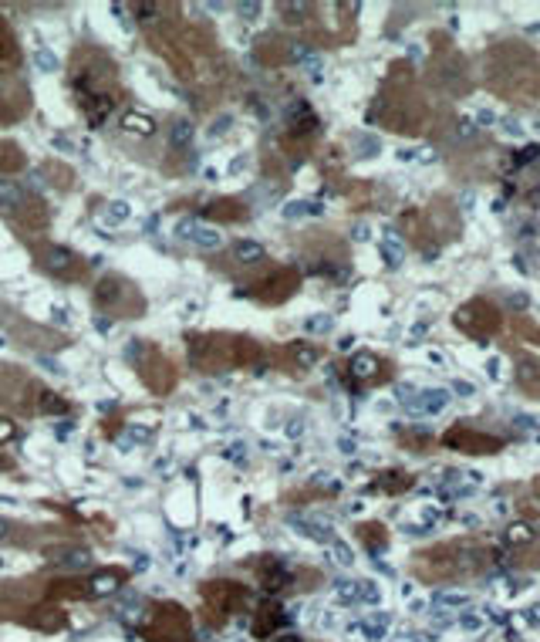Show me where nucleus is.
Listing matches in <instances>:
<instances>
[{
  "label": "nucleus",
  "mask_w": 540,
  "mask_h": 642,
  "mask_svg": "<svg viewBox=\"0 0 540 642\" xmlns=\"http://www.w3.org/2000/svg\"><path fill=\"white\" fill-rule=\"evenodd\" d=\"M304 325H308V331H328V328H331V318L318 314V318H308Z\"/></svg>",
  "instance_id": "b1692460"
},
{
  "label": "nucleus",
  "mask_w": 540,
  "mask_h": 642,
  "mask_svg": "<svg viewBox=\"0 0 540 642\" xmlns=\"http://www.w3.org/2000/svg\"><path fill=\"white\" fill-rule=\"evenodd\" d=\"M115 588H118V575H115V571H101V575H95V578H92V588H88V592H92V595H98V599H105V595H112Z\"/></svg>",
  "instance_id": "6e6552de"
},
{
  "label": "nucleus",
  "mask_w": 540,
  "mask_h": 642,
  "mask_svg": "<svg viewBox=\"0 0 540 642\" xmlns=\"http://www.w3.org/2000/svg\"><path fill=\"white\" fill-rule=\"evenodd\" d=\"M20 203H24V190L17 183L0 179V207H20Z\"/></svg>",
  "instance_id": "9d476101"
},
{
  "label": "nucleus",
  "mask_w": 540,
  "mask_h": 642,
  "mask_svg": "<svg viewBox=\"0 0 540 642\" xmlns=\"http://www.w3.org/2000/svg\"><path fill=\"white\" fill-rule=\"evenodd\" d=\"M7 534H10V521H3V517H0V541H3Z\"/></svg>",
  "instance_id": "cd10ccee"
},
{
  "label": "nucleus",
  "mask_w": 540,
  "mask_h": 642,
  "mask_svg": "<svg viewBox=\"0 0 540 642\" xmlns=\"http://www.w3.org/2000/svg\"><path fill=\"white\" fill-rule=\"evenodd\" d=\"M38 365L44 372H51V375H64V369H61V362H55V358H48V355H38Z\"/></svg>",
  "instance_id": "4be33fe9"
},
{
  "label": "nucleus",
  "mask_w": 540,
  "mask_h": 642,
  "mask_svg": "<svg viewBox=\"0 0 540 642\" xmlns=\"http://www.w3.org/2000/svg\"><path fill=\"white\" fill-rule=\"evenodd\" d=\"M196 247H206V251H213V247H220V234L216 230H210V227H199L193 237Z\"/></svg>",
  "instance_id": "dca6fc26"
},
{
  "label": "nucleus",
  "mask_w": 540,
  "mask_h": 642,
  "mask_svg": "<svg viewBox=\"0 0 540 642\" xmlns=\"http://www.w3.org/2000/svg\"><path fill=\"white\" fill-rule=\"evenodd\" d=\"M290 355H294V362L304 365V369H311V365L321 358V351L314 349V345H308V342H294V345H290Z\"/></svg>",
  "instance_id": "1a4fd4ad"
},
{
  "label": "nucleus",
  "mask_w": 540,
  "mask_h": 642,
  "mask_svg": "<svg viewBox=\"0 0 540 642\" xmlns=\"http://www.w3.org/2000/svg\"><path fill=\"white\" fill-rule=\"evenodd\" d=\"M348 369H351L355 379H371V382H375V379H378V358H375L371 351H362V355H355V358H351V365H348Z\"/></svg>",
  "instance_id": "7ed1b4c3"
},
{
  "label": "nucleus",
  "mask_w": 540,
  "mask_h": 642,
  "mask_svg": "<svg viewBox=\"0 0 540 642\" xmlns=\"http://www.w3.org/2000/svg\"><path fill=\"white\" fill-rule=\"evenodd\" d=\"M196 230H199V220H196V216H183V220L176 223V237H179V240H193Z\"/></svg>",
  "instance_id": "a211bd4d"
},
{
  "label": "nucleus",
  "mask_w": 540,
  "mask_h": 642,
  "mask_svg": "<svg viewBox=\"0 0 540 642\" xmlns=\"http://www.w3.org/2000/svg\"><path fill=\"white\" fill-rule=\"evenodd\" d=\"M331 551H334V561H338V564H351V561H355V558H351V551H348L345 545H334Z\"/></svg>",
  "instance_id": "a878e982"
},
{
  "label": "nucleus",
  "mask_w": 540,
  "mask_h": 642,
  "mask_svg": "<svg viewBox=\"0 0 540 642\" xmlns=\"http://www.w3.org/2000/svg\"><path fill=\"white\" fill-rule=\"evenodd\" d=\"M41 399H38V406L44 409V412H64V409H68V403H64V399H55V392H38Z\"/></svg>",
  "instance_id": "f3484780"
},
{
  "label": "nucleus",
  "mask_w": 540,
  "mask_h": 642,
  "mask_svg": "<svg viewBox=\"0 0 540 642\" xmlns=\"http://www.w3.org/2000/svg\"><path fill=\"white\" fill-rule=\"evenodd\" d=\"M308 11H311L308 4H284V7H280V14H284V20H290V24L304 20L301 14H308Z\"/></svg>",
  "instance_id": "6ab92c4d"
},
{
  "label": "nucleus",
  "mask_w": 540,
  "mask_h": 642,
  "mask_svg": "<svg viewBox=\"0 0 540 642\" xmlns=\"http://www.w3.org/2000/svg\"><path fill=\"white\" fill-rule=\"evenodd\" d=\"M41 267L48 274H55V277H64V281H68V277H78V274H81V260H78L75 251L51 244V247L41 251Z\"/></svg>",
  "instance_id": "f257e3e1"
},
{
  "label": "nucleus",
  "mask_w": 540,
  "mask_h": 642,
  "mask_svg": "<svg viewBox=\"0 0 540 642\" xmlns=\"http://www.w3.org/2000/svg\"><path fill=\"white\" fill-rule=\"evenodd\" d=\"M436 602L439 605H466L469 599H466V595H456V592H443V595H436Z\"/></svg>",
  "instance_id": "5701e85b"
},
{
  "label": "nucleus",
  "mask_w": 540,
  "mask_h": 642,
  "mask_svg": "<svg viewBox=\"0 0 540 642\" xmlns=\"http://www.w3.org/2000/svg\"><path fill=\"white\" fill-rule=\"evenodd\" d=\"M193 136H196V129L190 118H179V122H173V129H169V142H173L176 149H186L193 142Z\"/></svg>",
  "instance_id": "423d86ee"
},
{
  "label": "nucleus",
  "mask_w": 540,
  "mask_h": 642,
  "mask_svg": "<svg viewBox=\"0 0 540 642\" xmlns=\"http://www.w3.org/2000/svg\"><path fill=\"white\" fill-rule=\"evenodd\" d=\"M425 399L422 403H412V409H425V412H439V409L446 406V399H449V396H446L443 389H432V392H422Z\"/></svg>",
  "instance_id": "9b49d317"
},
{
  "label": "nucleus",
  "mask_w": 540,
  "mask_h": 642,
  "mask_svg": "<svg viewBox=\"0 0 540 642\" xmlns=\"http://www.w3.org/2000/svg\"><path fill=\"white\" fill-rule=\"evenodd\" d=\"M55 564H61V568H68V571H78V568H88L92 564V554L85 551V547H68L61 558H51Z\"/></svg>",
  "instance_id": "20e7f679"
},
{
  "label": "nucleus",
  "mask_w": 540,
  "mask_h": 642,
  "mask_svg": "<svg viewBox=\"0 0 540 642\" xmlns=\"http://www.w3.org/2000/svg\"><path fill=\"white\" fill-rule=\"evenodd\" d=\"M129 216H132V207H129V203H122V200L108 203V210H105V220H108V223H125Z\"/></svg>",
  "instance_id": "2eb2a0df"
},
{
  "label": "nucleus",
  "mask_w": 540,
  "mask_h": 642,
  "mask_svg": "<svg viewBox=\"0 0 540 642\" xmlns=\"http://www.w3.org/2000/svg\"><path fill=\"white\" fill-rule=\"evenodd\" d=\"M233 257H236L240 264H260V260H264V247L253 244V240H236V244H233Z\"/></svg>",
  "instance_id": "39448f33"
},
{
  "label": "nucleus",
  "mask_w": 540,
  "mask_h": 642,
  "mask_svg": "<svg viewBox=\"0 0 540 642\" xmlns=\"http://www.w3.org/2000/svg\"><path fill=\"white\" fill-rule=\"evenodd\" d=\"M145 440H152V429L138 426V423H129V426H125V440H122V447L129 449V443H145Z\"/></svg>",
  "instance_id": "f8f14e48"
},
{
  "label": "nucleus",
  "mask_w": 540,
  "mask_h": 642,
  "mask_svg": "<svg viewBox=\"0 0 540 642\" xmlns=\"http://www.w3.org/2000/svg\"><path fill=\"white\" fill-rule=\"evenodd\" d=\"M34 64H38L41 71H58L61 68L58 55H55V51H48V48H38V51H34Z\"/></svg>",
  "instance_id": "4468645a"
},
{
  "label": "nucleus",
  "mask_w": 540,
  "mask_h": 642,
  "mask_svg": "<svg viewBox=\"0 0 540 642\" xmlns=\"http://www.w3.org/2000/svg\"><path fill=\"white\" fill-rule=\"evenodd\" d=\"M125 288H129V284H125L122 277L108 274V277H105V281H101V284L95 288V305H101V308H112L118 298L125 294Z\"/></svg>",
  "instance_id": "f03ea898"
},
{
  "label": "nucleus",
  "mask_w": 540,
  "mask_h": 642,
  "mask_svg": "<svg viewBox=\"0 0 540 642\" xmlns=\"http://www.w3.org/2000/svg\"><path fill=\"white\" fill-rule=\"evenodd\" d=\"M95 328H101V331H108V318H98V314H95Z\"/></svg>",
  "instance_id": "c85d7f7f"
},
{
  "label": "nucleus",
  "mask_w": 540,
  "mask_h": 642,
  "mask_svg": "<svg viewBox=\"0 0 540 642\" xmlns=\"http://www.w3.org/2000/svg\"><path fill=\"white\" fill-rule=\"evenodd\" d=\"M213 207H220V210H210V216H216V220H240L243 216V210H240V203H233V200H220V203H213Z\"/></svg>",
  "instance_id": "ddd939ff"
},
{
  "label": "nucleus",
  "mask_w": 540,
  "mask_h": 642,
  "mask_svg": "<svg viewBox=\"0 0 540 642\" xmlns=\"http://www.w3.org/2000/svg\"><path fill=\"white\" fill-rule=\"evenodd\" d=\"M264 7L260 4H236V14H243L247 20H253V14H260Z\"/></svg>",
  "instance_id": "393cba45"
},
{
  "label": "nucleus",
  "mask_w": 540,
  "mask_h": 642,
  "mask_svg": "<svg viewBox=\"0 0 540 642\" xmlns=\"http://www.w3.org/2000/svg\"><path fill=\"white\" fill-rule=\"evenodd\" d=\"M10 436H14V426H10V423H3V419H0V440H10Z\"/></svg>",
  "instance_id": "bb28decb"
},
{
  "label": "nucleus",
  "mask_w": 540,
  "mask_h": 642,
  "mask_svg": "<svg viewBox=\"0 0 540 642\" xmlns=\"http://www.w3.org/2000/svg\"><path fill=\"white\" fill-rule=\"evenodd\" d=\"M358 602H378V588L371 582H358Z\"/></svg>",
  "instance_id": "aec40b11"
},
{
  "label": "nucleus",
  "mask_w": 540,
  "mask_h": 642,
  "mask_svg": "<svg viewBox=\"0 0 540 642\" xmlns=\"http://www.w3.org/2000/svg\"><path fill=\"white\" fill-rule=\"evenodd\" d=\"M122 129H129V132H138V136H152L155 132V122L145 116H135V112H125L122 116Z\"/></svg>",
  "instance_id": "0eeeda50"
},
{
  "label": "nucleus",
  "mask_w": 540,
  "mask_h": 642,
  "mask_svg": "<svg viewBox=\"0 0 540 642\" xmlns=\"http://www.w3.org/2000/svg\"><path fill=\"white\" fill-rule=\"evenodd\" d=\"M227 456H230V460H236V463H240V460H247V443H243V440L230 443V447H227Z\"/></svg>",
  "instance_id": "412c9836"
}]
</instances>
